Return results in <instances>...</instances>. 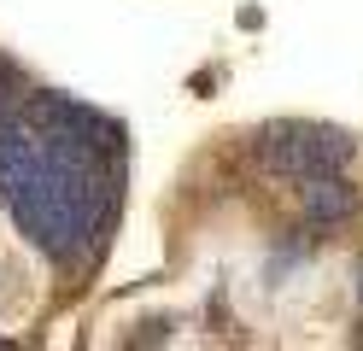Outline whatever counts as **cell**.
I'll return each instance as SVG.
<instances>
[{
	"label": "cell",
	"instance_id": "3957f363",
	"mask_svg": "<svg viewBox=\"0 0 363 351\" xmlns=\"http://www.w3.org/2000/svg\"><path fill=\"white\" fill-rule=\"evenodd\" d=\"M305 211H311V223H352L357 217V194H352V182H340V170L311 176Z\"/></svg>",
	"mask_w": 363,
	"mask_h": 351
},
{
	"label": "cell",
	"instance_id": "277c9868",
	"mask_svg": "<svg viewBox=\"0 0 363 351\" xmlns=\"http://www.w3.org/2000/svg\"><path fill=\"white\" fill-rule=\"evenodd\" d=\"M6 100H12V70L0 65V106H6Z\"/></svg>",
	"mask_w": 363,
	"mask_h": 351
},
{
	"label": "cell",
	"instance_id": "6da1fadb",
	"mask_svg": "<svg viewBox=\"0 0 363 351\" xmlns=\"http://www.w3.org/2000/svg\"><path fill=\"white\" fill-rule=\"evenodd\" d=\"M100 117L35 94L24 117L0 111V199L53 257H82L100 223Z\"/></svg>",
	"mask_w": 363,
	"mask_h": 351
},
{
	"label": "cell",
	"instance_id": "7a4b0ae2",
	"mask_svg": "<svg viewBox=\"0 0 363 351\" xmlns=\"http://www.w3.org/2000/svg\"><path fill=\"white\" fill-rule=\"evenodd\" d=\"M258 152H264L269 170L311 182V176H328V170H346L352 164V135L323 129V123H276V129H264Z\"/></svg>",
	"mask_w": 363,
	"mask_h": 351
}]
</instances>
